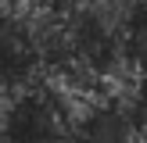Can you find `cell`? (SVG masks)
Wrapping results in <instances>:
<instances>
[{"instance_id": "obj_2", "label": "cell", "mask_w": 147, "mask_h": 143, "mask_svg": "<svg viewBox=\"0 0 147 143\" xmlns=\"http://www.w3.org/2000/svg\"><path fill=\"white\" fill-rule=\"evenodd\" d=\"M43 75L32 43V21L14 7H0V93L32 86Z\"/></svg>"}, {"instance_id": "obj_3", "label": "cell", "mask_w": 147, "mask_h": 143, "mask_svg": "<svg viewBox=\"0 0 147 143\" xmlns=\"http://www.w3.org/2000/svg\"><path fill=\"white\" fill-rule=\"evenodd\" d=\"M65 143H147V129L126 100H93L72 114Z\"/></svg>"}, {"instance_id": "obj_1", "label": "cell", "mask_w": 147, "mask_h": 143, "mask_svg": "<svg viewBox=\"0 0 147 143\" xmlns=\"http://www.w3.org/2000/svg\"><path fill=\"white\" fill-rule=\"evenodd\" d=\"M72 107L54 86H25L0 93V143H65Z\"/></svg>"}]
</instances>
